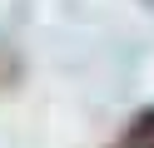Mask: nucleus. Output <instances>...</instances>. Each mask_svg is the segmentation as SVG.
I'll list each match as a JSON object with an SVG mask.
<instances>
[{"label":"nucleus","mask_w":154,"mask_h":148,"mask_svg":"<svg viewBox=\"0 0 154 148\" xmlns=\"http://www.w3.org/2000/svg\"><path fill=\"white\" fill-rule=\"evenodd\" d=\"M119 148H154V109H139L134 114V123L124 128Z\"/></svg>","instance_id":"nucleus-1"}]
</instances>
